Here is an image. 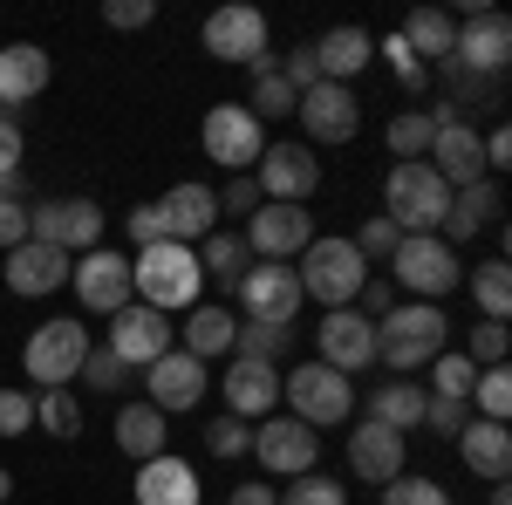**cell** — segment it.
<instances>
[{"label":"cell","instance_id":"obj_1","mask_svg":"<svg viewBox=\"0 0 512 505\" xmlns=\"http://www.w3.org/2000/svg\"><path fill=\"white\" fill-rule=\"evenodd\" d=\"M451 342V321L444 308L431 301H396L383 321H376V362H390L396 376H417V369H431L437 355Z\"/></svg>","mask_w":512,"mask_h":505},{"label":"cell","instance_id":"obj_2","mask_svg":"<svg viewBox=\"0 0 512 505\" xmlns=\"http://www.w3.org/2000/svg\"><path fill=\"white\" fill-rule=\"evenodd\" d=\"M198 287H205L198 253H192V246H178V239H158V246H144V253L130 260V294H137L144 308H158V314L198 308Z\"/></svg>","mask_w":512,"mask_h":505},{"label":"cell","instance_id":"obj_3","mask_svg":"<svg viewBox=\"0 0 512 505\" xmlns=\"http://www.w3.org/2000/svg\"><path fill=\"white\" fill-rule=\"evenodd\" d=\"M294 280H301V301H321V308H355V294H362V280H369V260L355 253V239H308L301 246V267H294Z\"/></svg>","mask_w":512,"mask_h":505},{"label":"cell","instance_id":"obj_4","mask_svg":"<svg viewBox=\"0 0 512 505\" xmlns=\"http://www.w3.org/2000/svg\"><path fill=\"white\" fill-rule=\"evenodd\" d=\"M280 403H287V417L308 430H335L355 417V383L349 376H335L328 362H294V369H280Z\"/></svg>","mask_w":512,"mask_h":505},{"label":"cell","instance_id":"obj_5","mask_svg":"<svg viewBox=\"0 0 512 505\" xmlns=\"http://www.w3.org/2000/svg\"><path fill=\"white\" fill-rule=\"evenodd\" d=\"M383 280H390L403 301H431V308H444V294L465 280V267H458V253H451L437 233H410V239H396Z\"/></svg>","mask_w":512,"mask_h":505},{"label":"cell","instance_id":"obj_6","mask_svg":"<svg viewBox=\"0 0 512 505\" xmlns=\"http://www.w3.org/2000/svg\"><path fill=\"white\" fill-rule=\"evenodd\" d=\"M444 212H451V185L437 178L431 164H390V178H383V219H390L396 233H437L444 226Z\"/></svg>","mask_w":512,"mask_h":505},{"label":"cell","instance_id":"obj_7","mask_svg":"<svg viewBox=\"0 0 512 505\" xmlns=\"http://www.w3.org/2000/svg\"><path fill=\"white\" fill-rule=\"evenodd\" d=\"M198 151L212 157V164H226L233 178H246L260 164V151H267V123L253 117L246 103H212L205 123H198Z\"/></svg>","mask_w":512,"mask_h":505},{"label":"cell","instance_id":"obj_8","mask_svg":"<svg viewBox=\"0 0 512 505\" xmlns=\"http://www.w3.org/2000/svg\"><path fill=\"white\" fill-rule=\"evenodd\" d=\"M205 55H219V62H233V69H274V55H267V14L260 7H246V0H233V7H212L205 14Z\"/></svg>","mask_w":512,"mask_h":505},{"label":"cell","instance_id":"obj_9","mask_svg":"<svg viewBox=\"0 0 512 505\" xmlns=\"http://www.w3.org/2000/svg\"><path fill=\"white\" fill-rule=\"evenodd\" d=\"M82 355H89V328L62 314V321H41L35 335H28L21 362H28V376H35L41 389H76V376H82Z\"/></svg>","mask_w":512,"mask_h":505},{"label":"cell","instance_id":"obj_10","mask_svg":"<svg viewBox=\"0 0 512 505\" xmlns=\"http://www.w3.org/2000/svg\"><path fill=\"white\" fill-rule=\"evenodd\" d=\"M239 321H267V328H294V314H301V280L287 260H253V267L239 273Z\"/></svg>","mask_w":512,"mask_h":505},{"label":"cell","instance_id":"obj_11","mask_svg":"<svg viewBox=\"0 0 512 505\" xmlns=\"http://www.w3.org/2000/svg\"><path fill=\"white\" fill-rule=\"evenodd\" d=\"M103 349L144 376L158 355L178 349V321H171V314H158V308H144V301H130V308L110 314V342H103Z\"/></svg>","mask_w":512,"mask_h":505},{"label":"cell","instance_id":"obj_12","mask_svg":"<svg viewBox=\"0 0 512 505\" xmlns=\"http://www.w3.org/2000/svg\"><path fill=\"white\" fill-rule=\"evenodd\" d=\"M451 62H458L465 76L499 82V76H506V62H512V21L499 14V7L465 14V21H458V41H451Z\"/></svg>","mask_w":512,"mask_h":505},{"label":"cell","instance_id":"obj_13","mask_svg":"<svg viewBox=\"0 0 512 505\" xmlns=\"http://www.w3.org/2000/svg\"><path fill=\"white\" fill-rule=\"evenodd\" d=\"M253 185H260L267 205H308L321 185V164L308 144H267L260 164H253Z\"/></svg>","mask_w":512,"mask_h":505},{"label":"cell","instance_id":"obj_14","mask_svg":"<svg viewBox=\"0 0 512 505\" xmlns=\"http://www.w3.org/2000/svg\"><path fill=\"white\" fill-rule=\"evenodd\" d=\"M315 362H328L335 376H362L376 362V321H362L355 308H328L315 328Z\"/></svg>","mask_w":512,"mask_h":505},{"label":"cell","instance_id":"obj_15","mask_svg":"<svg viewBox=\"0 0 512 505\" xmlns=\"http://www.w3.org/2000/svg\"><path fill=\"white\" fill-rule=\"evenodd\" d=\"M321 458V437L308 424H294V417H260L253 424V465L274 471V478H301V471H315Z\"/></svg>","mask_w":512,"mask_h":505},{"label":"cell","instance_id":"obj_16","mask_svg":"<svg viewBox=\"0 0 512 505\" xmlns=\"http://www.w3.org/2000/svg\"><path fill=\"white\" fill-rule=\"evenodd\" d=\"M69 287H76V301L89 314H117V308L137 301V294H130V260L110 253V246H96V253L69 260Z\"/></svg>","mask_w":512,"mask_h":505},{"label":"cell","instance_id":"obj_17","mask_svg":"<svg viewBox=\"0 0 512 505\" xmlns=\"http://www.w3.org/2000/svg\"><path fill=\"white\" fill-rule=\"evenodd\" d=\"M35 239L62 253H96L103 239V205L96 198H41L35 205Z\"/></svg>","mask_w":512,"mask_h":505},{"label":"cell","instance_id":"obj_18","mask_svg":"<svg viewBox=\"0 0 512 505\" xmlns=\"http://www.w3.org/2000/svg\"><path fill=\"white\" fill-rule=\"evenodd\" d=\"M294 117L308 123V144H349L355 130H362V96H355L349 82H315L294 103Z\"/></svg>","mask_w":512,"mask_h":505},{"label":"cell","instance_id":"obj_19","mask_svg":"<svg viewBox=\"0 0 512 505\" xmlns=\"http://www.w3.org/2000/svg\"><path fill=\"white\" fill-rule=\"evenodd\" d=\"M246 253L253 260H294L308 239H315V219H308V205H267L260 198V212L246 219Z\"/></svg>","mask_w":512,"mask_h":505},{"label":"cell","instance_id":"obj_20","mask_svg":"<svg viewBox=\"0 0 512 505\" xmlns=\"http://www.w3.org/2000/svg\"><path fill=\"white\" fill-rule=\"evenodd\" d=\"M212 389V376H205V362L185 349L158 355L151 369H144V403L151 410H164V417H178V410H198V396Z\"/></svg>","mask_w":512,"mask_h":505},{"label":"cell","instance_id":"obj_21","mask_svg":"<svg viewBox=\"0 0 512 505\" xmlns=\"http://www.w3.org/2000/svg\"><path fill=\"white\" fill-rule=\"evenodd\" d=\"M0 287H14L21 301H41V294L69 287V253L41 246V239H21L14 253H0Z\"/></svg>","mask_w":512,"mask_h":505},{"label":"cell","instance_id":"obj_22","mask_svg":"<svg viewBox=\"0 0 512 505\" xmlns=\"http://www.w3.org/2000/svg\"><path fill=\"white\" fill-rule=\"evenodd\" d=\"M48 76H55V62H48L41 41H7V48H0V110L21 117L41 89H48Z\"/></svg>","mask_w":512,"mask_h":505},{"label":"cell","instance_id":"obj_23","mask_svg":"<svg viewBox=\"0 0 512 505\" xmlns=\"http://www.w3.org/2000/svg\"><path fill=\"white\" fill-rule=\"evenodd\" d=\"M158 212H164V239H178V246H198L205 233H219V192L198 185V178L171 185L158 198Z\"/></svg>","mask_w":512,"mask_h":505},{"label":"cell","instance_id":"obj_24","mask_svg":"<svg viewBox=\"0 0 512 505\" xmlns=\"http://www.w3.org/2000/svg\"><path fill=\"white\" fill-rule=\"evenodd\" d=\"M226 417H239V424H260V417H274V403H280V369L274 362H239L233 355V369H226Z\"/></svg>","mask_w":512,"mask_h":505},{"label":"cell","instance_id":"obj_25","mask_svg":"<svg viewBox=\"0 0 512 505\" xmlns=\"http://www.w3.org/2000/svg\"><path fill=\"white\" fill-rule=\"evenodd\" d=\"M499 212H506V198H499V185L492 178H478V185H465V192H451V212H444V226H437V239L458 253L472 233H492L499 226Z\"/></svg>","mask_w":512,"mask_h":505},{"label":"cell","instance_id":"obj_26","mask_svg":"<svg viewBox=\"0 0 512 505\" xmlns=\"http://www.w3.org/2000/svg\"><path fill=\"white\" fill-rule=\"evenodd\" d=\"M403 451H410V437L369 424V417L349 430V471H355V478H369V485H390L396 471H403Z\"/></svg>","mask_w":512,"mask_h":505},{"label":"cell","instance_id":"obj_27","mask_svg":"<svg viewBox=\"0 0 512 505\" xmlns=\"http://www.w3.org/2000/svg\"><path fill=\"white\" fill-rule=\"evenodd\" d=\"M308 48H315L321 82H349V89H355V76L376 62V41H369V28H349V21H342V28H328L321 41H308Z\"/></svg>","mask_w":512,"mask_h":505},{"label":"cell","instance_id":"obj_28","mask_svg":"<svg viewBox=\"0 0 512 505\" xmlns=\"http://www.w3.org/2000/svg\"><path fill=\"white\" fill-rule=\"evenodd\" d=\"M130 499L137 505H198V471L185 458H144L137 465V485H130Z\"/></svg>","mask_w":512,"mask_h":505},{"label":"cell","instance_id":"obj_29","mask_svg":"<svg viewBox=\"0 0 512 505\" xmlns=\"http://www.w3.org/2000/svg\"><path fill=\"white\" fill-rule=\"evenodd\" d=\"M233 328L239 314L219 308V301H198V308H185V321H178V349L198 355V362H212V355H233Z\"/></svg>","mask_w":512,"mask_h":505},{"label":"cell","instance_id":"obj_30","mask_svg":"<svg viewBox=\"0 0 512 505\" xmlns=\"http://www.w3.org/2000/svg\"><path fill=\"white\" fill-rule=\"evenodd\" d=\"M451 444H458L465 471L492 478V485H506V471H512V437H506V424H485V417H472V424L458 430Z\"/></svg>","mask_w":512,"mask_h":505},{"label":"cell","instance_id":"obj_31","mask_svg":"<svg viewBox=\"0 0 512 505\" xmlns=\"http://www.w3.org/2000/svg\"><path fill=\"white\" fill-rule=\"evenodd\" d=\"M117 451L130 458V465L164 458V451H171V417L151 410V403H123V410H117Z\"/></svg>","mask_w":512,"mask_h":505},{"label":"cell","instance_id":"obj_32","mask_svg":"<svg viewBox=\"0 0 512 505\" xmlns=\"http://www.w3.org/2000/svg\"><path fill=\"white\" fill-rule=\"evenodd\" d=\"M369 424H383V430H396V437H410V430L424 424V383H376L369 389V410H362Z\"/></svg>","mask_w":512,"mask_h":505},{"label":"cell","instance_id":"obj_33","mask_svg":"<svg viewBox=\"0 0 512 505\" xmlns=\"http://www.w3.org/2000/svg\"><path fill=\"white\" fill-rule=\"evenodd\" d=\"M396 35H403V48H410L417 62H451V41H458V21H451L444 7H417V14H410V21H403Z\"/></svg>","mask_w":512,"mask_h":505},{"label":"cell","instance_id":"obj_34","mask_svg":"<svg viewBox=\"0 0 512 505\" xmlns=\"http://www.w3.org/2000/svg\"><path fill=\"white\" fill-rule=\"evenodd\" d=\"M198 253V273H205V280H226V287H239V273L253 267V253H246V239L233 233V226H219V233H205L192 246Z\"/></svg>","mask_w":512,"mask_h":505},{"label":"cell","instance_id":"obj_35","mask_svg":"<svg viewBox=\"0 0 512 505\" xmlns=\"http://www.w3.org/2000/svg\"><path fill=\"white\" fill-rule=\"evenodd\" d=\"M383 137H390L396 164H424V157H431V137H437V117L431 110H396Z\"/></svg>","mask_w":512,"mask_h":505},{"label":"cell","instance_id":"obj_36","mask_svg":"<svg viewBox=\"0 0 512 505\" xmlns=\"http://www.w3.org/2000/svg\"><path fill=\"white\" fill-rule=\"evenodd\" d=\"M287 349H294V328H267V321H239L233 328V355L239 362H287Z\"/></svg>","mask_w":512,"mask_h":505},{"label":"cell","instance_id":"obj_37","mask_svg":"<svg viewBox=\"0 0 512 505\" xmlns=\"http://www.w3.org/2000/svg\"><path fill=\"white\" fill-rule=\"evenodd\" d=\"M472 301L485 308V321H506V308H512V267L506 260H478L472 267Z\"/></svg>","mask_w":512,"mask_h":505},{"label":"cell","instance_id":"obj_38","mask_svg":"<svg viewBox=\"0 0 512 505\" xmlns=\"http://www.w3.org/2000/svg\"><path fill=\"white\" fill-rule=\"evenodd\" d=\"M35 430H48V437H82L76 389H41V396H35Z\"/></svg>","mask_w":512,"mask_h":505},{"label":"cell","instance_id":"obj_39","mask_svg":"<svg viewBox=\"0 0 512 505\" xmlns=\"http://www.w3.org/2000/svg\"><path fill=\"white\" fill-rule=\"evenodd\" d=\"M76 383H89V396H123V389L137 383V369L117 362L110 349H89V355H82V376H76Z\"/></svg>","mask_w":512,"mask_h":505},{"label":"cell","instance_id":"obj_40","mask_svg":"<svg viewBox=\"0 0 512 505\" xmlns=\"http://www.w3.org/2000/svg\"><path fill=\"white\" fill-rule=\"evenodd\" d=\"M424 376H431V389H424V396H451V403H472L478 369H472V362H465L458 349H444V355L431 362V369H424Z\"/></svg>","mask_w":512,"mask_h":505},{"label":"cell","instance_id":"obj_41","mask_svg":"<svg viewBox=\"0 0 512 505\" xmlns=\"http://www.w3.org/2000/svg\"><path fill=\"white\" fill-rule=\"evenodd\" d=\"M472 403H478V417H485V424H506V417H512V376H506V362H499V369H478Z\"/></svg>","mask_w":512,"mask_h":505},{"label":"cell","instance_id":"obj_42","mask_svg":"<svg viewBox=\"0 0 512 505\" xmlns=\"http://www.w3.org/2000/svg\"><path fill=\"white\" fill-rule=\"evenodd\" d=\"M274 505H349L342 492V478H328V471H301V478H287V492Z\"/></svg>","mask_w":512,"mask_h":505},{"label":"cell","instance_id":"obj_43","mask_svg":"<svg viewBox=\"0 0 512 505\" xmlns=\"http://www.w3.org/2000/svg\"><path fill=\"white\" fill-rule=\"evenodd\" d=\"M294 103H301V96H294V89H287V82H280L274 69H260V76H253V96H246V110H253L260 123L294 117Z\"/></svg>","mask_w":512,"mask_h":505},{"label":"cell","instance_id":"obj_44","mask_svg":"<svg viewBox=\"0 0 512 505\" xmlns=\"http://www.w3.org/2000/svg\"><path fill=\"white\" fill-rule=\"evenodd\" d=\"M506 349H512V335H506V321H478L472 328V342H465V362H472V369H499V362H506Z\"/></svg>","mask_w":512,"mask_h":505},{"label":"cell","instance_id":"obj_45","mask_svg":"<svg viewBox=\"0 0 512 505\" xmlns=\"http://www.w3.org/2000/svg\"><path fill=\"white\" fill-rule=\"evenodd\" d=\"M205 451H212V458H253V424L212 417V424H205Z\"/></svg>","mask_w":512,"mask_h":505},{"label":"cell","instance_id":"obj_46","mask_svg":"<svg viewBox=\"0 0 512 505\" xmlns=\"http://www.w3.org/2000/svg\"><path fill=\"white\" fill-rule=\"evenodd\" d=\"M383 505H451V492L437 485V478H410V471H396Z\"/></svg>","mask_w":512,"mask_h":505},{"label":"cell","instance_id":"obj_47","mask_svg":"<svg viewBox=\"0 0 512 505\" xmlns=\"http://www.w3.org/2000/svg\"><path fill=\"white\" fill-rule=\"evenodd\" d=\"M472 424V403H451V396H424V424L417 430H437V437H458Z\"/></svg>","mask_w":512,"mask_h":505},{"label":"cell","instance_id":"obj_48","mask_svg":"<svg viewBox=\"0 0 512 505\" xmlns=\"http://www.w3.org/2000/svg\"><path fill=\"white\" fill-rule=\"evenodd\" d=\"M21 239H35V205L28 198H0V253H14Z\"/></svg>","mask_w":512,"mask_h":505},{"label":"cell","instance_id":"obj_49","mask_svg":"<svg viewBox=\"0 0 512 505\" xmlns=\"http://www.w3.org/2000/svg\"><path fill=\"white\" fill-rule=\"evenodd\" d=\"M274 76L287 82V89H294V96H308V89H315V82H321V69H315V48H308V41H301V48H294V55H280V62H274Z\"/></svg>","mask_w":512,"mask_h":505},{"label":"cell","instance_id":"obj_50","mask_svg":"<svg viewBox=\"0 0 512 505\" xmlns=\"http://www.w3.org/2000/svg\"><path fill=\"white\" fill-rule=\"evenodd\" d=\"M35 430V396L28 389H0V437H28Z\"/></svg>","mask_w":512,"mask_h":505},{"label":"cell","instance_id":"obj_51","mask_svg":"<svg viewBox=\"0 0 512 505\" xmlns=\"http://www.w3.org/2000/svg\"><path fill=\"white\" fill-rule=\"evenodd\" d=\"M349 239H355V253H362V260H390L403 233H396L390 219H362V233H349Z\"/></svg>","mask_w":512,"mask_h":505},{"label":"cell","instance_id":"obj_52","mask_svg":"<svg viewBox=\"0 0 512 505\" xmlns=\"http://www.w3.org/2000/svg\"><path fill=\"white\" fill-rule=\"evenodd\" d=\"M355 301H362V308H355V314H362V321H383V314H390L396 301H403V294H396V287H390V280H383V273H369Z\"/></svg>","mask_w":512,"mask_h":505},{"label":"cell","instance_id":"obj_53","mask_svg":"<svg viewBox=\"0 0 512 505\" xmlns=\"http://www.w3.org/2000/svg\"><path fill=\"white\" fill-rule=\"evenodd\" d=\"M123 226H130V246H137V253H144V246H158V239H164L158 198H151V205H130V219H123Z\"/></svg>","mask_w":512,"mask_h":505},{"label":"cell","instance_id":"obj_54","mask_svg":"<svg viewBox=\"0 0 512 505\" xmlns=\"http://www.w3.org/2000/svg\"><path fill=\"white\" fill-rule=\"evenodd\" d=\"M376 55H383V62L396 69V82H403V89H424V62H417V55L403 48V35H390L383 48H376Z\"/></svg>","mask_w":512,"mask_h":505},{"label":"cell","instance_id":"obj_55","mask_svg":"<svg viewBox=\"0 0 512 505\" xmlns=\"http://www.w3.org/2000/svg\"><path fill=\"white\" fill-rule=\"evenodd\" d=\"M219 212H226V219H253V212H260V185H253V171L233 178V185L219 192Z\"/></svg>","mask_w":512,"mask_h":505},{"label":"cell","instance_id":"obj_56","mask_svg":"<svg viewBox=\"0 0 512 505\" xmlns=\"http://www.w3.org/2000/svg\"><path fill=\"white\" fill-rule=\"evenodd\" d=\"M103 21H110V28H151V21H158V0H110Z\"/></svg>","mask_w":512,"mask_h":505},{"label":"cell","instance_id":"obj_57","mask_svg":"<svg viewBox=\"0 0 512 505\" xmlns=\"http://www.w3.org/2000/svg\"><path fill=\"white\" fill-rule=\"evenodd\" d=\"M21 151H28V130H21V117L0 110V171H21Z\"/></svg>","mask_w":512,"mask_h":505},{"label":"cell","instance_id":"obj_58","mask_svg":"<svg viewBox=\"0 0 512 505\" xmlns=\"http://www.w3.org/2000/svg\"><path fill=\"white\" fill-rule=\"evenodd\" d=\"M280 492L274 485H267V478H246V485H233V492H226V505H274Z\"/></svg>","mask_w":512,"mask_h":505},{"label":"cell","instance_id":"obj_59","mask_svg":"<svg viewBox=\"0 0 512 505\" xmlns=\"http://www.w3.org/2000/svg\"><path fill=\"white\" fill-rule=\"evenodd\" d=\"M0 198H21V171H0Z\"/></svg>","mask_w":512,"mask_h":505},{"label":"cell","instance_id":"obj_60","mask_svg":"<svg viewBox=\"0 0 512 505\" xmlns=\"http://www.w3.org/2000/svg\"><path fill=\"white\" fill-rule=\"evenodd\" d=\"M7 499H14V471L0 465V505H7Z\"/></svg>","mask_w":512,"mask_h":505},{"label":"cell","instance_id":"obj_61","mask_svg":"<svg viewBox=\"0 0 512 505\" xmlns=\"http://www.w3.org/2000/svg\"><path fill=\"white\" fill-rule=\"evenodd\" d=\"M492 505H512V492H506V485H492Z\"/></svg>","mask_w":512,"mask_h":505}]
</instances>
